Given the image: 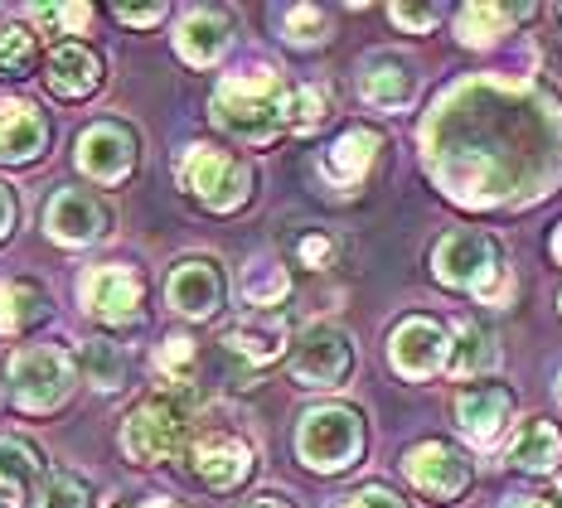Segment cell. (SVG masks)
Instances as JSON below:
<instances>
[{
    "label": "cell",
    "instance_id": "cell-1",
    "mask_svg": "<svg viewBox=\"0 0 562 508\" xmlns=\"http://www.w3.org/2000/svg\"><path fill=\"white\" fill-rule=\"evenodd\" d=\"M422 146L456 204L538 199L562 174V108L519 82H461L431 108Z\"/></svg>",
    "mask_w": 562,
    "mask_h": 508
},
{
    "label": "cell",
    "instance_id": "cell-2",
    "mask_svg": "<svg viewBox=\"0 0 562 508\" xmlns=\"http://www.w3.org/2000/svg\"><path fill=\"white\" fill-rule=\"evenodd\" d=\"M291 98L296 88H286L272 68H252V74H233L218 82L214 92V122L238 140H272L277 132L291 126Z\"/></svg>",
    "mask_w": 562,
    "mask_h": 508
},
{
    "label": "cell",
    "instance_id": "cell-3",
    "mask_svg": "<svg viewBox=\"0 0 562 508\" xmlns=\"http://www.w3.org/2000/svg\"><path fill=\"white\" fill-rule=\"evenodd\" d=\"M431 271H437V281H447L456 291H471L485 305H505L514 295V276H509V267L499 262L495 238H485V233H475V228L447 233V238L437 242V252H431Z\"/></svg>",
    "mask_w": 562,
    "mask_h": 508
},
{
    "label": "cell",
    "instance_id": "cell-4",
    "mask_svg": "<svg viewBox=\"0 0 562 508\" xmlns=\"http://www.w3.org/2000/svg\"><path fill=\"white\" fill-rule=\"evenodd\" d=\"M194 431V397L190 387H170V393L146 397L140 407L126 417L122 427V451L136 460V465H160L190 441Z\"/></svg>",
    "mask_w": 562,
    "mask_h": 508
},
{
    "label": "cell",
    "instance_id": "cell-5",
    "mask_svg": "<svg viewBox=\"0 0 562 508\" xmlns=\"http://www.w3.org/2000/svg\"><path fill=\"white\" fill-rule=\"evenodd\" d=\"M175 174H180L184 194H194L214 214H233L252 194V170L238 156L214 150V146H184L180 160H175Z\"/></svg>",
    "mask_w": 562,
    "mask_h": 508
},
{
    "label": "cell",
    "instance_id": "cell-6",
    "mask_svg": "<svg viewBox=\"0 0 562 508\" xmlns=\"http://www.w3.org/2000/svg\"><path fill=\"white\" fill-rule=\"evenodd\" d=\"M78 383V363L58 345H34L10 359V397L25 411H54L64 407Z\"/></svg>",
    "mask_w": 562,
    "mask_h": 508
},
{
    "label": "cell",
    "instance_id": "cell-7",
    "mask_svg": "<svg viewBox=\"0 0 562 508\" xmlns=\"http://www.w3.org/2000/svg\"><path fill=\"white\" fill-rule=\"evenodd\" d=\"M296 455L306 460L321 475H335V470L355 465L364 455V421L349 407H315L301 417L296 427Z\"/></svg>",
    "mask_w": 562,
    "mask_h": 508
},
{
    "label": "cell",
    "instance_id": "cell-8",
    "mask_svg": "<svg viewBox=\"0 0 562 508\" xmlns=\"http://www.w3.org/2000/svg\"><path fill=\"white\" fill-rule=\"evenodd\" d=\"M291 373L301 387H339L355 373V345L339 325H311L291 349Z\"/></svg>",
    "mask_w": 562,
    "mask_h": 508
},
{
    "label": "cell",
    "instance_id": "cell-9",
    "mask_svg": "<svg viewBox=\"0 0 562 508\" xmlns=\"http://www.w3.org/2000/svg\"><path fill=\"white\" fill-rule=\"evenodd\" d=\"M403 470H407V479H413V489H422L427 499H437V504H456L475 479L471 455L456 451V445H447V441L413 445L407 460H403Z\"/></svg>",
    "mask_w": 562,
    "mask_h": 508
},
{
    "label": "cell",
    "instance_id": "cell-10",
    "mask_svg": "<svg viewBox=\"0 0 562 508\" xmlns=\"http://www.w3.org/2000/svg\"><path fill=\"white\" fill-rule=\"evenodd\" d=\"M389 363L403 377H413V383H422V377L451 369V335L441 329L437 320H427V315H413V320H403L393 329L389 339Z\"/></svg>",
    "mask_w": 562,
    "mask_h": 508
},
{
    "label": "cell",
    "instance_id": "cell-11",
    "mask_svg": "<svg viewBox=\"0 0 562 508\" xmlns=\"http://www.w3.org/2000/svg\"><path fill=\"white\" fill-rule=\"evenodd\" d=\"M78 295H83L88 315H98L108 325H126L140 315V271L122 262L88 267L83 281H78Z\"/></svg>",
    "mask_w": 562,
    "mask_h": 508
},
{
    "label": "cell",
    "instance_id": "cell-12",
    "mask_svg": "<svg viewBox=\"0 0 562 508\" xmlns=\"http://www.w3.org/2000/svg\"><path fill=\"white\" fill-rule=\"evenodd\" d=\"M78 170L98 184H122L136 170V136L116 122H98L78 136Z\"/></svg>",
    "mask_w": 562,
    "mask_h": 508
},
{
    "label": "cell",
    "instance_id": "cell-13",
    "mask_svg": "<svg viewBox=\"0 0 562 508\" xmlns=\"http://www.w3.org/2000/svg\"><path fill=\"white\" fill-rule=\"evenodd\" d=\"M509 411H514V397L509 387L499 383H475L456 397V427H461L465 441L475 445H495L499 431L509 427Z\"/></svg>",
    "mask_w": 562,
    "mask_h": 508
},
{
    "label": "cell",
    "instance_id": "cell-14",
    "mask_svg": "<svg viewBox=\"0 0 562 508\" xmlns=\"http://www.w3.org/2000/svg\"><path fill=\"white\" fill-rule=\"evenodd\" d=\"M102 204L88 199L83 189H58L44 208V233L64 247H83V242H98L102 238Z\"/></svg>",
    "mask_w": 562,
    "mask_h": 508
},
{
    "label": "cell",
    "instance_id": "cell-15",
    "mask_svg": "<svg viewBox=\"0 0 562 508\" xmlns=\"http://www.w3.org/2000/svg\"><path fill=\"white\" fill-rule=\"evenodd\" d=\"M170 305L180 315H190V320H209V315H218V305H224V276H218L214 262H204V257H190V262H180L170 271Z\"/></svg>",
    "mask_w": 562,
    "mask_h": 508
},
{
    "label": "cell",
    "instance_id": "cell-16",
    "mask_svg": "<svg viewBox=\"0 0 562 508\" xmlns=\"http://www.w3.org/2000/svg\"><path fill=\"white\" fill-rule=\"evenodd\" d=\"M379 146H383L379 132H369V126H349V132L339 136L330 150H325L321 174L335 189H345V194H349V189H359V184H364V174L373 170V160H379Z\"/></svg>",
    "mask_w": 562,
    "mask_h": 508
},
{
    "label": "cell",
    "instance_id": "cell-17",
    "mask_svg": "<svg viewBox=\"0 0 562 508\" xmlns=\"http://www.w3.org/2000/svg\"><path fill=\"white\" fill-rule=\"evenodd\" d=\"M194 475L209 489H238L252 475V445L238 436H204L194 445Z\"/></svg>",
    "mask_w": 562,
    "mask_h": 508
},
{
    "label": "cell",
    "instance_id": "cell-18",
    "mask_svg": "<svg viewBox=\"0 0 562 508\" xmlns=\"http://www.w3.org/2000/svg\"><path fill=\"white\" fill-rule=\"evenodd\" d=\"M49 126L34 112V102L25 98H0V160L5 165H25L44 150Z\"/></svg>",
    "mask_w": 562,
    "mask_h": 508
},
{
    "label": "cell",
    "instance_id": "cell-19",
    "mask_svg": "<svg viewBox=\"0 0 562 508\" xmlns=\"http://www.w3.org/2000/svg\"><path fill=\"white\" fill-rule=\"evenodd\" d=\"M233 39V25L224 10H190V15L180 20V30H175V49H180L184 64L194 68H209L218 64Z\"/></svg>",
    "mask_w": 562,
    "mask_h": 508
},
{
    "label": "cell",
    "instance_id": "cell-20",
    "mask_svg": "<svg viewBox=\"0 0 562 508\" xmlns=\"http://www.w3.org/2000/svg\"><path fill=\"white\" fill-rule=\"evenodd\" d=\"M44 78H49V88L58 98H88V92H98V82H102V64L92 49H83V44H58L49 54Z\"/></svg>",
    "mask_w": 562,
    "mask_h": 508
},
{
    "label": "cell",
    "instance_id": "cell-21",
    "mask_svg": "<svg viewBox=\"0 0 562 508\" xmlns=\"http://www.w3.org/2000/svg\"><path fill=\"white\" fill-rule=\"evenodd\" d=\"M224 345L238 353V359H248V363H272L286 353L291 345V329L281 315H252V320H243V325H233L228 329V339Z\"/></svg>",
    "mask_w": 562,
    "mask_h": 508
},
{
    "label": "cell",
    "instance_id": "cell-22",
    "mask_svg": "<svg viewBox=\"0 0 562 508\" xmlns=\"http://www.w3.org/2000/svg\"><path fill=\"white\" fill-rule=\"evenodd\" d=\"M562 460V431L553 421H524L519 436L509 441V465L524 470V475H548V470H558Z\"/></svg>",
    "mask_w": 562,
    "mask_h": 508
},
{
    "label": "cell",
    "instance_id": "cell-23",
    "mask_svg": "<svg viewBox=\"0 0 562 508\" xmlns=\"http://www.w3.org/2000/svg\"><path fill=\"white\" fill-rule=\"evenodd\" d=\"M359 92H364L369 108L379 112H403L407 102L417 98V78L407 64H397V58H379V64H369L364 82H359Z\"/></svg>",
    "mask_w": 562,
    "mask_h": 508
},
{
    "label": "cell",
    "instance_id": "cell-24",
    "mask_svg": "<svg viewBox=\"0 0 562 508\" xmlns=\"http://www.w3.org/2000/svg\"><path fill=\"white\" fill-rule=\"evenodd\" d=\"M533 10L529 5H490V0H480V5H465L461 15H456V34H461V44H495L499 34H509L519 20H529Z\"/></svg>",
    "mask_w": 562,
    "mask_h": 508
},
{
    "label": "cell",
    "instance_id": "cell-25",
    "mask_svg": "<svg viewBox=\"0 0 562 508\" xmlns=\"http://www.w3.org/2000/svg\"><path fill=\"white\" fill-rule=\"evenodd\" d=\"M499 363V349H495V335L475 320H461L456 325V345H451V373L456 377H480Z\"/></svg>",
    "mask_w": 562,
    "mask_h": 508
},
{
    "label": "cell",
    "instance_id": "cell-26",
    "mask_svg": "<svg viewBox=\"0 0 562 508\" xmlns=\"http://www.w3.org/2000/svg\"><path fill=\"white\" fill-rule=\"evenodd\" d=\"M49 315V295L30 281H0V335H20V329L40 325Z\"/></svg>",
    "mask_w": 562,
    "mask_h": 508
},
{
    "label": "cell",
    "instance_id": "cell-27",
    "mask_svg": "<svg viewBox=\"0 0 562 508\" xmlns=\"http://www.w3.org/2000/svg\"><path fill=\"white\" fill-rule=\"evenodd\" d=\"M291 291V276L277 257H257V262L243 271V301L257 305V311H272L277 301H286Z\"/></svg>",
    "mask_w": 562,
    "mask_h": 508
},
{
    "label": "cell",
    "instance_id": "cell-28",
    "mask_svg": "<svg viewBox=\"0 0 562 508\" xmlns=\"http://www.w3.org/2000/svg\"><path fill=\"white\" fill-rule=\"evenodd\" d=\"M34 64H40L34 30L15 25V20H0V78H30Z\"/></svg>",
    "mask_w": 562,
    "mask_h": 508
},
{
    "label": "cell",
    "instance_id": "cell-29",
    "mask_svg": "<svg viewBox=\"0 0 562 508\" xmlns=\"http://www.w3.org/2000/svg\"><path fill=\"white\" fill-rule=\"evenodd\" d=\"M156 369L170 387H190L194 377V339L190 335H170L166 345L156 349Z\"/></svg>",
    "mask_w": 562,
    "mask_h": 508
},
{
    "label": "cell",
    "instance_id": "cell-30",
    "mask_svg": "<svg viewBox=\"0 0 562 508\" xmlns=\"http://www.w3.org/2000/svg\"><path fill=\"white\" fill-rule=\"evenodd\" d=\"M281 34L291 44H325L330 39V15L315 5H291V10H281Z\"/></svg>",
    "mask_w": 562,
    "mask_h": 508
},
{
    "label": "cell",
    "instance_id": "cell-31",
    "mask_svg": "<svg viewBox=\"0 0 562 508\" xmlns=\"http://www.w3.org/2000/svg\"><path fill=\"white\" fill-rule=\"evenodd\" d=\"M34 508H92V489L78 475H44L40 479V504Z\"/></svg>",
    "mask_w": 562,
    "mask_h": 508
},
{
    "label": "cell",
    "instance_id": "cell-32",
    "mask_svg": "<svg viewBox=\"0 0 562 508\" xmlns=\"http://www.w3.org/2000/svg\"><path fill=\"white\" fill-rule=\"evenodd\" d=\"M0 479L15 484V489L40 484V455H34L25 441H15V436H5V441H0Z\"/></svg>",
    "mask_w": 562,
    "mask_h": 508
},
{
    "label": "cell",
    "instance_id": "cell-33",
    "mask_svg": "<svg viewBox=\"0 0 562 508\" xmlns=\"http://www.w3.org/2000/svg\"><path fill=\"white\" fill-rule=\"evenodd\" d=\"M83 373H88L98 387H122V373H126L122 349L108 345V339H98V345H88V349H83Z\"/></svg>",
    "mask_w": 562,
    "mask_h": 508
},
{
    "label": "cell",
    "instance_id": "cell-34",
    "mask_svg": "<svg viewBox=\"0 0 562 508\" xmlns=\"http://www.w3.org/2000/svg\"><path fill=\"white\" fill-rule=\"evenodd\" d=\"M330 92L325 88H296V98H291V132H315V126L325 122V116H330Z\"/></svg>",
    "mask_w": 562,
    "mask_h": 508
},
{
    "label": "cell",
    "instance_id": "cell-35",
    "mask_svg": "<svg viewBox=\"0 0 562 508\" xmlns=\"http://www.w3.org/2000/svg\"><path fill=\"white\" fill-rule=\"evenodd\" d=\"M30 15L40 20V25H54L58 34H83L88 20H92V10L88 5H34Z\"/></svg>",
    "mask_w": 562,
    "mask_h": 508
},
{
    "label": "cell",
    "instance_id": "cell-36",
    "mask_svg": "<svg viewBox=\"0 0 562 508\" xmlns=\"http://www.w3.org/2000/svg\"><path fill=\"white\" fill-rule=\"evenodd\" d=\"M389 15H393V25H403L413 34H427L441 20V5H393Z\"/></svg>",
    "mask_w": 562,
    "mask_h": 508
},
{
    "label": "cell",
    "instance_id": "cell-37",
    "mask_svg": "<svg viewBox=\"0 0 562 508\" xmlns=\"http://www.w3.org/2000/svg\"><path fill=\"white\" fill-rule=\"evenodd\" d=\"M112 15L122 20V25H160V20H166V5H126V0H116L112 5Z\"/></svg>",
    "mask_w": 562,
    "mask_h": 508
},
{
    "label": "cell",
    "instance_id": "cell-38",
    "mask_svg": "<svg viewBox=\"0 0 562 508\" xmlns=\"http://www.w3.org/2000/svg\"><path fill=\"white\" fill-rule=\"evenodd\" d=\"M339 508H403V499L389 489H359V494H345Z\"/></svg>",
    "mask_w": 562,
    "mask_h": 508
},
{
    "label": "cell",
    "instance_id": "cell-39",
    "mask_svg": "<svg viewBox=\"0 0 562 508\" xmlns=\"http://www.w3.org/2000/svg\"><path fill=\"white\" fill-rule=\"evenodd\" d=\"M296 252H301V262H306V267H325V262H330V252H335V247H330V238H321V233H311V238H301Z\"/></svg>",
    "mask_w": 562,
    "mask_h": 508
},
{
    "label": "cell",
    "instance_id": "cell-40",
    "mask_svg": "<svg viewBox=\"0 0 562 508\" xmlns=\"http://www.w3.org/2000/svg\"><path fill=\"white\" fill-rule=\"evenodd\" d=\"M505 508H562V489H553V494H514Z\"/></svg>",
    "mask_w": 562,
    "mask_h": 508
},
{
    "label": "cell",
    "instance_id": "cell-41",
    "mask_svg": "<svg viewBox=\"0 0 562 508\" xmlns=\"http://www.w3.org/2000/svg\"><path fill=\"white\" fill-rule=\"evenodd\" d=\"M10 228H15V194L0 184V238H5Z\"/></svg>",
    "mask_w": 562,
    "mask_h": 508
},
{
    "label": "cell",
    "instance_id": "cell-42",
    "mask_svg": "<svg viewBox=\"0 0 562 508\" xmlns=\"http://www.w3.org/2000/svg\"><path fill=\"white\" fill-rule=\"evenodd\" d=\"M243 508H291V504L281 499V494H257V499H248Z\"/></svg>",
    "mask_w": 562,
    "mask_h": 508
},
{
    "label": "cell",
    "instance_id": "cell-43",
    "mask_svg": "<svg viewBox=\"0 0 562 508\" xmlns=\"http://www.w3.org/2000/svg\"><path fill=\"white\" fill-rule=\"evenodd\" d=\"M0 508H20V489L5 484V479H0Z\"/></svg>",
    "mask_w": 562,
    "mask_h": 508
},
{
    "label": "cell",
    "instance_id": "cell-44",
    "mask_svg": "<svg viewBox=\"0 0 562 508\" xmlns=\"http://www.w3.org/2000/svg\"><path fill=\"white\" fill-rule=\"evenodd\" d=\"M116 508H175L170 499H146V504H116Z\"/></svg>",
    "mask_w": 562,
    "mask_h": 508
},
{
    "label": "cell",
    "instance_id": "cell-45",
    "mask_svg": "<svg viewBox=\"0 0 562 508\" xmlns=\"http://www.w3.org/2000/svg\"><path fill=\"white\" fill-rule=\"evenodd\" d=\"M553 257H558V262H562V228L553 233Z\"/></svg>",
    "mask_w": 562,
    "mask_h": 508
},
{
    "label": "cell",
    "instance_id": "cell-46",
    "mask_svg": "<svg viewBox=\"0 0 562 508\" xmlns=\"http://www.w3.org/2000/svg\"><path fill=\"white\" fill-rule=\"evenodd\" d=\"M553 393H558V402H562V373H558V383H553Z\"/></svg>",
    "mask_w": 562,
    "mask_h": 508
}]
</instances>
